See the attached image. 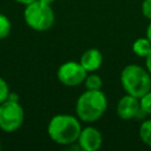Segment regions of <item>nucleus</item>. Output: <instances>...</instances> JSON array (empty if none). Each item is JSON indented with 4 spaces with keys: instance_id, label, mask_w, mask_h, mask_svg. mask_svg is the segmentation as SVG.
Masks as SVG:
<instances>
[{
    "instance_id": "nucleus-1",
    "label": "nucleus",
    "mask_w": 151,
    "mask_h": 151,
    "mask_svg": "<svg viewBox=\"0 0 151 151\" xmlns=\"http://www.w3.org/2000/svg\"><path fill=\"white\" fill-rule=\"evenodd\" d=\"M81 125L79 119L72 114L59 113L51 118L47 125L48 137L59 145H68L77 142Z\"/></svg>"
},
{
    "instance_id": "nucleus-2",
    "label": "nucleus",
    "mask_w": 151,
    "mask_h": 151,
    "mask_svg": "<svg viewBox=\"0 0 151 151\" xmlns=\"http://www.w3.org/2000/svg\"><path fill=\"white\" fill-rule=\"evenodd\" d=\"M107 109V98L101 90H86L76 103L77 117L85 123H93L100 119Z\"/></svg>"
},
{
    "instance_id": "nucleus-3",
    "label": "nucleus",
    "mask_w": 151,
    "mask_h": 151,
    "mask_svg": "<svg viewBox=\"0 0 151 151\" xmlns=\"http://www.w3.org/2000/svg\"><path fill=\"white\" fill-rule=\"evenodd\" d=\"M120 84L127 94L140 98L151 90V74L138 64H129L120 72Z\"/></svg>"
},
{
    "instance_id": "nucleus-4",
    "label": "nucleus",
    "mask_w": 151,
    "mask_h": 151,
    "mask_svg": "<svg viewBox=\"0 0 151 151\" xmlns=\"http://www.w3.org/2000/svg\"><path fill=\"white\" fill-rule=\"evenodd\" d=\"M24 19L28 27L38 32L48 31L54 24V12L51 5L35 0L26 5L24 11Z\"/></svg>"
},
{
    "instance_id": "nucleus-5",
    "label": "nucleus",
    "mask_w": 151,
    "mask_h": 151,
    "mask_svg": "<svg viewBox=\"0 0 151 151\" xmlns=\"http://www.w3.org/2000/svg\"><path fill=\"white\" fill-rule=\"evenodd\" d=\"M25 112L19 100H5L0 104V129L5 132L17 131L24 123Z\"/></svg>"
},
{
    "instance_id": "nucleus-6",
    "label": "nucleus",
    "mask_w": 151,
    "mask_h": 151,
    "mask_svg": "<svg viewBox=\"0 0 151 151\" xmlns=\"http://www.w3.org/2000/svg\"><path fill=\"white\" fill-rule=\"evenodd\" d=\"M86 76L87 71L81 66V64L72 60L63 63L57 71L58 80L67 87H74L83 84Z\"/></svg>"
},
{
    "instance_id": "nucleus-7",
    "label": "nucleus",
    "mask_w": 151,
    "mask_h": 151,
    "mask_svg": "<svg viewBox=\"0 0 151 151\" xmlns=\"http://www.w3.org/2000/svg\"><path fill=\"white\" fill-rule=\"evenodd\" d=\"M79 149L84 151H97L101 147L103 136L101 132L94 126H86L81 129L77 139Z\"/></svg>"
},
{
    "instance_id": "nucleus-8",
    "label": "nucleus",
    "mask_w": 151,
    "mask_h": 151,
    "mask_svg": "<svg viewBox=\"0 0 151 151\" xmlns=\"http://www.w3.org/2000/svg\"><path fill=\"white\" fill-rule=\"evenodd\" d=\"M140 112V103L139 98L137 97L126 93L117 103V114L123 120H130L132 118H136Z\"/></svg>"
},
{
    "instance_id": "nucleus-9",
    "label": "nucleus",
    "mask_w": 151,
    "mask_h": 151,
    "mask_svg": "<svg viewBox=\"0 0 151 151\" xmlns=\"http://www.w3.org/2000/svg\"><path fill=\"white\" fill-rule=\"evenodd\" d=\"M79 63L87 71V73L96 72L97 70L100 68L103 64V54L98 48H94V47L88 48L81 54Z\"/></svg>"
},
{
    "instance_id": "nucleus-10",
    "label": "nucleus",
    "mask_w": 151,
    "mask_h": 151,
    "mask_svg": "<svg viewBox=\"0 0 151 151\" xmlns=\"http://www.w3.org/2000/svg\"><path fill=\"white\" fill-rule=\"evenodd\" d=\"M150 51H151V42L146 37L137 38L132 42V52L139 58L145 59V57L150 53Z\"/></svg>"
},
{
    "instance_id": "nucleus-11",
    "label": "nucleus",
    "mask_w": 151,
    "mask_h": 151,
    "mask_svg": "<svg viewBox=\"0 0 151 151\" xmlns=\"http://www.w3.org/2000/svg\"><path fill=\"white\" fill-rule=\"evenodd\" d=\"M83 84L86 87V90H101L103 79L100 76H98L93 72H90V74L86 76Z\"/></svg>"
},
{
    "instance_id": "nucleus-12",
    "label": "nucleus",
    "mask_w": 151,
    "mask_h": 151,
    "mask_svg": "<svg viewBox=\"0 0 151 151\" xmlns=\"http://www.w3.org/2000/svg\"><path fill=\"white\" fill-rule=\"evenodd\" d=\"M139 138L145 145L151 147V119H146L142 123L139 127Z\"/></svg>"
},
{
    "instance_id": "nucleus-13",
    "label": "nucleus",
    "mask_w": 151,
    "mask_h": 151,
    "mask_svg": "<svg viewBox=\"0 0 151 151\" xmlns=\"http://www.w3.org/2000/svg\"><path fill=\"white\" fill-rule=\"evenodd\" d=\"M11 28H12V25H11L9 19L5 14L0 13V40L7 38L9 35Z\"/></svg>"
},
{
    "instance_id": "nucleus-14",
    "label": "nucleus",
    "mask_w": 151,
    "mask_h": 151,
    "mask_svg": "<svg viewBox=\"0 0 151 151\" xmlns=\"http://www.w3.org/2000/svg\"><path fill=\"white\" fill-rule=\"evenodd\" d=\"M139 103H140V109L145 114H150L151 116V90L149 92H146L143 97L139 98Z\"/></svg>"
},
{
    "instance_id": "nucleus-15",
    "label": "nucleus",
    "mask_w": 151,
    "mask_h": 151,
    "mask_svg": "<svg viewBox=\"0 0 151 151\" xmlns=\"http://www.w3.org/2000/svg\"><path fill=\"white\" fill-rule=\"evenodd\" d=\"M8 94H9L8 85H7L6 80H5L4 78H1V77H0V104H1V103H4L5 100H7Z\"/></svg>"
},
{
    "instance_id": "nucleus-16",
    "label": "nucleus",
    "mask_w": 151,
    "mask_h": 151,
    "mask_svg": "<svg viewBox=\"0 0 151 151\" xmlns=\"http://www.w3.org/2000/svg\"><path fill=\"white\" fill-rule=\"evenodd\" d=\"M142 13L146 19L151 20V0H143V2H142Z\"/></svg>"
},
{
    "instance_id": "nucleus-17",
    "label": "nucleus",
    "mask_w": 151,
    "mask_h": 151,
    "mask_svg": "<svg viewBox=\"0 0 151 151\" xmlns=\"http://www.w3.org/2000/svg\"><path fill=\"white\" fill-rule=\"evenodd\" d=\"M145 66H146V70L149 71V73L151 74V51H150V53L145 57Z\"/></svg>"
},
{
    "instance_id": "nucleus-18",
    "label": "nucleus",
    "mask_w": 151,
    "mask_h": 151,
    "mask_svg": "<svg viewBox=\"0 0 151 151\" xmlns=\"http://www.w3.org/2000/svg\"><path fill=\"white\" fill-rule=\"evenodd\" d=\"M145 37L150 40V42H151V20H150V24L147 25V27H146V32H145Z\"/></svg>"
},
{
    "instance_id": "nucleus-19",
    "label": "nucleus",
    "mask_w": 151,
    "mask_h": 151,
    "mask_svg": "<svg viewBox=\"0 0 151 151\" xmlns=\"http://www.w3.org/2000/svg\"><path fill=\"white\" fill-rule=\"evenodd\" d=\"M14 1H17V2H19V4H21V5H29V4H32V2H34L35 0H14Z\"/></svg>"
},
{
    "instance_id": "nucleus-20",
    "label": "nucleus",
    "mask_w": 151,
    "mask_h": 151,
    "mask_svg": "<svg viewBox=\"0 0 151 151\" xmlns=\"http://www.w3.org/2000/svg\"><path fill=\"white\" fill-rule=\"evenodd\" d=\"M39 1H41V2H45V4H47V5H52L55 0H39Z\"/></svg>"
},
{
    "instance_id": "nucleus-21",
    "label": "nucleus",
    "mask_w": 151,
    "mask_h": 151,
    "mask_svg": "<svg viewBox=\"0 0 151 151\" xmlns=\"http://www.w3.org/2000/svg\"><path fill=\"white\" fill-rule=\"evenodd\" d=\"M0 149H1V144H0Z\"/></svg>"
}]
</instances>
